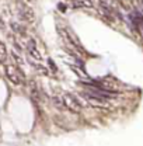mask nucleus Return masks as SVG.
Returning <instances> with one entry per match:
<instances>
[{
	"instance_id": "obj_3",
	"label": "nucleus",
	"mask_w": 143,
	"mask_h": 146,
	"mask_svg": "<svg viewBox=\"0 0 143 146\" xmlns=\"http://www.w3.org/2000/svg\"><path fill=\"white\" fill-rule=\"evenodd\" d=\"M80 96L89 103L90 106H94V107H101V108H107L108 107V100L105 98H101L98 96H94L89 91H81Z\"/></svg>"
},
{
	"instance_id": "obj_10",
	"label": "nucleus",
	"mask_w": 143,
	"mask_h": 146,
	"mask_svg": "<svg viewBox=\"0 0 143 146\" xmlns=\"http://www.w3.org/2000/svg\"><path fill=\"white\" fill-rule=\"evenodd\" d=\"M11 56H13V59L16 60V63H17L18 66H23V65H24V60H23V58H21V56H20L17 52H14V51H13V52H11Z\"/></svg>"
},
{
	"instance_id": "obj_1",
	"label": "nucleus",
	"mask_w": 143,
	"mask_h": 146,
	"mask_svg": "<svg viewBox=\"0 0 143 146\" xmlns=\"http://www.w3.org/2000/svg\"><path fill=\"white\" fill-rule=\"evenodd\" d=\"M62 101H63V106H65V108L72 111V112H76V114H79L81 110H83V104H81V101L76 97V96H73L70 93H66V94H63L62 97Z\"/></svg>"
},
{
	"instance_id": "obj_8",
	"label": "nucleus",
	"mask_w": 143,
	"mask_h": 146,
	"mask_svg": "<svg viewBox=\"0 0 143 146\" xmlns=\"http://www.w3.org/2000/svg\"><path fill=\"white\" fill-rule=\"evenodd\" d=\"M52 101H54V106H56L59 110H62V111H63V110H66L65 108V106H63V101H62V98H60V97L54 96V97H52Z\"/></svg>"
},
{
	"instance_id": "obj_7",
	"label": "nucleus",
	"mask_w": 143,
	"mask_h": 146,
	"mask_svg": "<svg viewBox=\"0 0 143 146\" xmlns=\"http://www.w3.org/2000/svg\"><path fill=\"white\" fill-rule=\"evenodd\" d=\"M7 48H6V45L3 44V42H0V62L1 63H6V60H7Z\"/></svg>"
},
{
	"instance_id": "obj_2",
	"label": "nucleus",
	"mask_w": 143,
	"mask_h": 146,
	"mask_svg": "<svg viewBox=\"0 0 143 146\" xmlns=\"http://www.w3.org/2000/svg\"><path fill=\"white\" fill-rule=\"evenodd\" d=\"M6 76L7 79L13 83V84H23L25 74L23 70H20L18 68H16L14 65H6Z\"/></svg>"
},
{
	"instance_id": "obj_12",
	"label": "nucleus",
	"mask_w": 143,
	"mask_h": 146,
	"mask_svg": "<svg viewBox=\"0 0 143 146\" xmlns=\"http://www.w3.org/2000/svg\"><path fill=\"white\" fill-rule=\"evenodd\" d=\"M0 28H1V30H4V28H6V25H4V23H3L1 17H0Z\"/></svg>"
},
{
	"instance_id": "obj_6",
	"label": "nucleus",
	"mask_w": 143,
	"mask_h": 146,
	"mask_svg": "<svg viewBox=\"0 0 143 146\" xmlns=\"http://www.w3.org/2000/svg\"><path fill=\"white\" fill-rule=\"evenodd\" d=\"M28 63H30L35 70H38L39 73H44V74H48V73H49V70H48V68H46V66H44V65H41L39 62L34 60L31 56H28Z\"/></svg>"
},
{
	"instance_id": "obj_5",
	"label": "nucleus",
	"mask_w": 143,
	"mask_h": 146,
	"mask_svg": "<svg viewBox=\"0 0 143 146\" xmlns=\"http://www.w3.org/2000/svg\"><path fill=\"white\" fill-rule=\"evenodd\" d=\"M18 17H20V20H23V21H31V20H34V14H32V11H31L30 7L21 6L20 13H18Z\"/></svg>"
},
{
	"instance_id": "obj_4",
	"label": "nucleus",
	"mask_w": 143,
	"mask_h": 146,
	"mask_svg": "<svg viewBox=\"0 0 143 146\" xmlns=\"http://www.w3.org/2000/svg\"><path fill=\"white\" fill-rule=\"evenodd\" d=\"M27 51H28V56H31L34 60H36V62H41V60H42V55L39 54V51H38V48H36L35 39H30V41H28Z\"/></svg>"
},
{
	"instance_id": "obj_9",
	"label": "nucleus",
	"mask_w": 143,
	"mask_h": 146,
	"mask_svg": "<svg viewBox=\"0 0 143 146\" xmlns=\"http://www.w3.org/2000/svg\"><path fill=\"white\" fill-rule=\"evenodd\" d=\"M11 28H13L17 34H20V35H24V34H25V28L21 27V25H18L17 23H11Z\"/></svg>"
},
{
	"instance_id": "obj_11",
	"label": "nucleus",
	"mask_w": 143,
	"mask_h": 146,
	"mask_svg": "<svg viewBox=\"0 0 143 146\" xmlns=\"http://www.w3.org/2000/svg\"><path fill=\"white\" fill-rule=\"evenodd\" d=\"M48 65H49V68H51V70H52V72H55V73L58 72V66L54 63V60H52V59H48Z\"/></svg>"
},
{
	"instance_id": "obj_13",
	"label": "nucleus",
	"mask_w": 143,
	"mask_h": 146,
	"mask_svg": "<svg viewBox=\"0 0 143 146\" xmlns=\"http://www.w3.org/2000/svg\"><path fill=\"white\" fill-rule=\"evenodd\" d=\"M139 11H140V13H142V14H143V3H142V4H140V9H139Z\"/></svg>"
}]
</instances>
